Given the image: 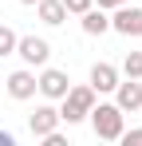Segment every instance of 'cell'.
I'll use <instances>...</instances> for the list:
<instances>
[{
  "label": "cell",
  "instance_id": "cell-1",
  "mask_svg": "<svg viewBox=\"0 0 142 146\" xmlns=\"http://www.w3.org/2000/svg\"><path fill=\"white\" fill-rule=\"evenodd\" d=\"M95 107V87L87 83V87H67V95H63V111H59V122H83L87 115H91Z\"/></svg>",
  "mask_w": 142,
  "mask_h": 146
},
{
  "label": "cell",
  "instance_id": "cell-2",
  "mask_svg": "<svg viewBox=\"0 0 142 146\" xmlns=\"http://www.w3.org/2000/svg\"><path fill=\"white\" fill-rule=\"evenodd\" d=\"M91 126H95L99 138L118 142V134H122V111L115 103H99V107H91Z\"/></svg>",
  "mask_w": 142,
  "mask_h": 146
},
{
  "label": "cell",
  "instance_id": "cell-3",
  "mask_svg": "<svg viewBox=\"0 0 142 146\" xmlns=\"http://www.w3.org/2000/svg\"><path fill=\"white\" fill-rule=\"evenodd\" d=\"M16 55H20L28 67H44L47 59H51V44L40 40V36H20L16 40Z\"/></svg>",
  "mask_w": 142,
  "mask_h": 146
},
{
  "label": "cell",
  "instance_id": "cell-4",
  "mask_svg": "<svg viewBox=\"0 0 142 146\" xmlns=\"http://www.w3.org/2000/svg\"><path fill=\"white\" fill-rule=\"evenodd\" d=\"M67 87H71V79H67V71H59V67H44V75L36 79V91L47 95V99H63Z\"/></svg>",
  "mask_w": 142,
  "mask_h": 146
},
{
  "label": "cell",
  "instance_id": "cell-5",
  "mask_svg": "<svg viewBox=\"0 0 142 146\" xmlns=\"http://www.w3.org/2000/svg\"><path fill=\"white\" fill-rule=\"evenodd\" d=\"M111 28L122 32V36H142V8H126V4H118L115 16H111Z\"/></svg>",
  "mask_w": 142,
  "mask_h": 146
},
{
  "label": "cell",
  "instance_id": "cell-6",
  "mask_svg": "<svg viewBox=\"0 0 142 146\" xmlns=\"http://www.w3.org/2000/svg\"><path fill=\"white\" fill-rule=\"evenodd\" d=\"M55 126H59V111H55V107H47V103H44V107H36V111H32V119H28V130H32L36 138L51 134Z\"/></svg>",
  "mask_w": 142,
  "mask_h": 146
},
{
  "label": "cell",
  "instance_id": "cell-7",
  "mask_svg": "<svg viewBox=\"0 0 142 146\" xmlns=\"http://www.w3.org/2000/svg\"><path fill=\"white\" fill-rule=\"evenodd\" d=\"M115 95H118V111H138L142 107V83L138 79H126V83H118L115 87Z\"/></svg>",
  "mask_w": 142,
  "mask_h": 146
},
{
  "label": "cell",
  "instance_id": "cell-8",
  "mask_svg": "<svg viewBox=\"0 0 142 146\" xmlns=\"http://www.w3.org/2000/svg\"><path fill=\"white\" fill-rule=\"evenodd\" d=\"M8 95L20 99V103L32 99V95H36V75H32V71H12V75H8Z\"/></svg>",
  "mask_w": 142,
  "mask_h": 146
},
{
  "label": "cell",
  "instance_id": "cell-9",
  "mask_svg": "<svg viewBox=\"0 0 142 146\" xmlns=\"http://www.w3.org/2000/svg\"><path fill=\"white\" fill-rule=\"evenodd\" d=\"M91 87H95V95L115 91V87H118V71L111 67V63H95V67H91Z\"/></svg>",
  "mask_w": 142,
  "mask_h": 146
},
{
  "label": "cell",
  "instance_id": "cell-10",
  "mask_svg": "<svg viewBox=\"0 0 142 146\" xmlns=\"http://www.w3.org/2000/svg\"><path fill=\"white\" fill-rule=\"evenodd\" d=\"M36 4H40V20H44V24H63V20H67V8H63V0H36Z\"/></svg>",
  "mask_w": 142,
  "mask_h": 146
},
{
  "label": "cell",
  "instance_id": "cell-11",
  "mask_svg": "<svg viewBox=\"0 0 142 146\" xmlns=\"http://www.w3.org/2000/svg\"><path fill=\"white\" fill-rule=\"evenodd\" d=\"M107 28H111V20L103 16V8H99V12H95V8L83 12V32H87V36H103Z\"/></svg>",
  "mask_w": 142,
  "mask_h": 146
},
{
  "label": "cell",
  "instance_id": "cell-12",
  "mask_svg": "<svg viewBox=\"0 0 142 146\" xmlns=\"http://www.w3.org/2000/svg\"><path fill=\"white\" fill-rule=\"evenodd\" d=\"M122 71H126V79H142V51H126Z\"/></svg>",
  "mask_w": 142,
  "mask_h": 146
},
{
  "label": "cell",
  "instance_id": "cell-13",
  "mask_svg": "<svg viewBox=\"0 0 142 146\" xmlns=\"http://www.w3.org/2000/svg\"><path fill=\"white\" fill-rule=\"evenodd\" d=\"M16 40H20V36H16L12 28H8V24H0V59L16 51Z\"/></svg>",
  "mask_w": 142,
  "mask_h": 146
},
{
  "label": "cell",
  "instance_id": "cell-14",
  "mask_svg": "<svg viewBox=\"0 0 142 146\" xmlns=\"http://www.w3.org/2000/svg\"><path fill=\"white\" fill-rule=\"evenodd\" d=\"M91 4H95V0H63V8H67V12H75V16H83Z\"/></svg>",
  "mask_w": 142,
  "mask_h": 146
},
{
  "label": "cell",
  "instance_id": "cell-15",
  "mask_svg": "<svg viewBox=\"0 0 142 146\" xmlns=\"http://www.w3.org/2000/svg\"><path fill=\"white\" fill-rule=\"evenodd\" d=\"M118 142H122V146H142V130H122Z\"/></svg>",
  "mask_w": 142,
  "mask_h": 146
},
{
  "label": "cell",
  "instance_id": "cell-16",
  "mask_svg": "<svg viewBox=\"0 0 142 146\" xmlns=\"http://www.w3.org/2000/svg\"><path fill=\"white\" fill-rule=\"evenodd\" d=\"M118 4H126V0H99V8H118Z\"/></svg>",
  "mask_w": 142,
  "mask_h": 146
},
{
  "label": "cell",
  "instance_id": "cell-17",
  "mask_svg": "<svg viewBox=\"0 0 142 146\" xmlns=\"http://www.w3.org/2000/svg\"><path fill=\"white\" fill-rule=\"evenodd\" d=\"M0 146H12V134L8 130H0Z\"/></svg>",
  "mask_w": 142,
  "mask_h": 146
},
{
  "label": "cell",
  "instance_id": "cell-18",
  "mask_svg": "<svg viewBox=\"0 0 142 146\" xmlns=\"http://www.w3.org/2000/svg\"><path fill=\"white\" fill-rule=\"evenodd\" d=\"M20 4H36V0H20Z\"/></svg>",
  "mask_w": 142,
  "mask_h": 146
}]
</instances>
